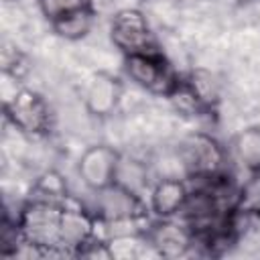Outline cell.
Returning <instances> with one entry per match:
<instances>
[{"label": "cell", "mask_w": 260, "mask_h": 260, "mask_svg": "<svg viewBox=\"0 0 260 260\" xmlns=\"http://www.w3.org/2000/svg\"><path fill=\"white\" fill-rule=\"evenodd\" d=\"M118 162V150H114L110 144H93L79 156L77 173L91 191H100L116 181Z\"/></svg>", "instance_id": "7"}, {"label": "cell", "mask_w": 260, "mask_h": 260, "mask_svg": "<svg viewBox=\"0 0 260 260\" xmlns=\"http://www.w3.org/2000/svg\"><path fill=\"white\" fill-rule=\"evenodd\" d=\"M2 69H4L6 75H12L14 79H18V77H22V75L26 73L28 67H26L24 55H22L18 49L6 47V49L2 51Z\"/></svg>", "instance_id": "18"}, {"label": "cell", "mask_w": 260, "mask_h": 260, "mask_svg": "<svg viewBox=\"0 0 260 260\" xmlns=\"http://www.w3.org/2000/svg\"><path fill=\"white\" fill-rule=\"evenodd\" d=\"M146 179H148V173H146V167L140 162V160H134V158H124L120 156V162H118V171H116V181L118 185L134 191V193H140V189L146 185Z\"/></svg>", "instance_id": "13"}, {"label": "cell", "mask_w": 260, "mask_h": 260, "mask_svg": "<svg viewBox=\"0 0 260 260\" xmlns=\"http://www.w3.org/2000/svg\"><path fill=\"white\" fill-rule=\"evenodd\" d=\"M232 152L236 160L250 173L260 171V128L248 126L240 130L232 140Z\"/></svg>", "instance_id": "11"}, {"label": "cell", "mask_w": 260, "mask_h": 260, "mask_svg": "<svg viewBox=\"0 0 260 260\" xmlns=\"http://www.w3.org/2000/svg\"><path fill=\"white\" fill-rule=\"evenodd\" d=\"M4 114L6 120L20 130L22 134L28 136H41L47 134L51 126V112L47 102L43 100L41 93L32 89H18L4 102Z\"/></svg>", "instance_id": "4"}, {"label": "cell", "mask_w": 260, "mask_h": 260, "mask_svg": "<svg viewBox=\"0 0 260 260\" xmlns=\"http://www.w3.org/2000/svg\"><path fill=\"white\" fill-rule=\"evenodd\" d=\"M6 2H14V0H6Z\"/></svg>", "instance_id": "19"}, {"label": "cell", "mask_w": 260, "mask_h": 260, "mask_svg": "<svg viewBox=\"0 0 260 260\" xmlns=\"http://www.w3.org/2000/svg\"><path fill=\"white\" fill-rule=\"evenodd\" d=\"M189 193H191V189L181 179H160L150 189L148 207L160 219L175 217L183 211V207L189 199Z\"/></svg>", "instance_id": "10"}, {"label": "cell", "mask_w": 260, "mask_h": 260, "mask_svg": "<svg viewBox=\"0 0 260 260\" xmlns=\"http://www.w3.org/2000/svg\"><path fill=\"white\" fill-rule=\"evenodd\" d=\"M39 6H41V12L53 22L69 12H75V10L91 6V4H89V0H39Z\"/></svg>", "instance_id": "17"}, {"label": "cell", "mask_w": 260, "mask_h": 260, "mask_svg": "<svg viewBox=\"0 0 260 260\" xmlns=\"http://www.w3.org/2000/svg\"><path fill=\"white\" fill-rule=\"evenodd\" d=\"M187 81H189V85L193 87V91L197 93V98L201 100V104L205 108H209L217 100V85H215L211 73H207V71H195Z\"/></svg>", "instance_id": "16"}, {"label": "cell", "mask_w": 260, "mask_h": 260, "mask_svg": "<svg viewBox=\"0 0 260 260\" xmlns=\"http://www.w3.org/2000/svg\"><path fill=\"white\" fill-rule=\"evenodd\" d=\"M122 98V83L110 73H95L85 89V108L91 116L108 118L116 112Z\"/></svg>", "instance_id": "9"}, {"label": "cell", "mask_w": 260, "mask_h": 260, "mask_svg": "<svg viewBox=\"0 0 260 260\" xmlns=\"http://www.w3.org/2000/svg\"><path fill=\"white\" fill-rule=\"evenodd\" d=\"M95 215L104 223H122L142 219L146 215V207L138 193L112 183L95 191Z\"/></svg>", "instance_id": "6"}, {"label": "cell", "mask_w": 260, "mask_h": 260, "mask_svg": "<svg viewBox=\"0 0 260 260\" xmlns=\"http://www.w3.org/2000/svg\"><path fill=\"white\" fill-rule=\"evenodd\" d=\"M91 24H93V8L91 6H85V8H79L75 12H69L57 20L51 22L53 30L67 39V41H79L83 39L89 30H91Z\"/></svg>", "instance_id": "12"}, {"label": "cell", "mask_w": 260, "mask_h": 260, "mask_svg": "<svg viewBox=\"0 0 260 260\" xmlns=\"http://www.w3.org/2000/svg\"><path fill=\"white\" fill-rule=\"evenodd\" d=\"M22 242L41 252H83L95 236V215L67 201H28L16 217Z\"/></svg>", "instance_id": "1"}, {"label": "cell", "mask_w": 260, "mask_h": 260, "mask_svg": "<svg viewBox=\"0 0 260 260\" xmlns=\"http://www.w3.org/2000/svg\"><path fill=\"white\" fill-rule=\"evenodd\" d=\"M35 193H39V195H35V199H47V201L63 203V201H67V183L59 173L47 171L37 179Z\"/></svg>", "instance_id": "14"}, {"label": "cell", "mask_w": 260, "mask_h": 260, "mask_svg": "<svg viewBox=\"0 0 260 260\" xmlns=\"http://www.w3.org/2000/svg\"><path fill=\"white\" fill-rule=\"evenodd\" d=\"M181 160L191 179H205L219 175L225 160V152L215 138L197 132L181 142Z\"/></svg>", "instance_id": "5"}, {"label": "cell", "mask_w": 260, "mask_h": 260, "mask_svg": "<svg viewBox=\"0 0 260 260\" xmlns=\"http://www.w3.org/2000/svg\"><path fill=\"white\" fill-rule=\"evenodd\" d=\"M146 242L167 258H177L189 252L195 244V236L187 223H177L171 217H165L146 230Z\"/></svg>", "instance_id": "8"}, {"label": "cell", "mask_w": 260, "mask_h": 260, "mask_svg": "<svg viewBox=\"0 0 260 260\" xmlns=\"http://www.w3.org/2000/svg\"><path fill=\"white\" fill-rule=\"evenodd\" d=\"M110 39L124 55L158 51L146 16L136 8L118 10L110 22Z\"/></svg>", "instance_id": "3"}, {"label": "cell", "mask_w": 260, "mask_h": 260, "mask_svg": "<svg viewBox=\"0 0 260 260\" xmlns=\"http://www.w3.org/2000/svg\"><path fill=\"white\" fill-rule=\"evenodd\" d=\"M240 209L248 215L260 217V171H254L240 189Z\"/></svg>", "instance_id": "15"}, {"label": "cell", "mask_w": 260, "mask_h": 260, "mask_svg": "<svg viewBox=\"0 0 260 260\" xmlns=\"http://www.w3.org/2000/svg\"><path fill=\"white\" fill-rule=\"evenodd\" d=\"M126 73L128 77L140 85L142 89L156 93V95H171L173 89L179 85V77L171 63L162 57L160 51L154 53H138L126 55Z\"/></svg>", "instance_id": "2"}]
</instances>
